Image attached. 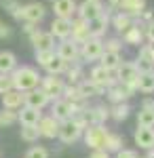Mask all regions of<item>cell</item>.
<instances>
[{"instance_id": "cell-29", "label": "cell", "mask_w": 154, "mask_h": 158, "mask_svg": "<svg viewBox=\"0 0 154 158\" xmlns=\"http://www.w3.org/2000/svg\"><path fill=\"white\" fill-rule=\"evenodd\" d=\"M133 23H135V21H133V17H131V15H127L125 11L116 13V15L112 17V25H114V30H116V32H120V34H122V32H127Z\"/></svg>"}, {"instance_id": "cell-5", "label": "cell", "mask_w": 154, "mask_h": 158, "mask_svg": "<svg viewBox=\"0 0 154 158\" xmlns=\"http://www.w3.org/2000/svg\"><path fill=\"white\" fill-rule=\"evenodd\" d=\"M135 95V89L129 85H125V82H112V85L106 89V97L108 101H112V103H120V101H127Z\"/></svg>"}, {"instance_id": "cell-9", "label": "cell", "mask_w": 154, "mask_h": 158, "mask_svg": "<svg viewBox=\"0 0 154 158\" xmlns=\"http://www.w3.org/2000/svg\"><path fill=\"white\" fill-rule=\"evenodd\" d=\"M57 57H61L63 61H78L80 59V44L78 42H74V40H61V44L57 47Z\"/></svg>"}, {"instance_id": "cell-24", "label": "cell", "mask_w": 154, "mask_h": 158, "mask_svg": "<svg viewBox=\"0 0 154 158\" xmlns=\"http://www.w3.org/2000/svg\"><path fill=\"white\" fill-rule=\"evenodd\" d=\"M118 9L125 11L127 15H131V17H137V19H139L142 11L146 9V0H120Z\"/></svg>"}, {"instance_id": "cell-41", "label": "cell", "mask_w": 154, "mask_h": 158, "mask_svg": "<svg viewBox=\"0 0 154 158\" xmlns=\"http://www.w3.org/2000/svg\"><path fill=\"white\" fill-rule=\"evenodd\" d=\"M25 158H49V152L42 146H34V148H30V150H28Z\"/></svg>"}, {"instance_id": "cell-43", "label": "cell", "mask_w": 154, "mask_h": 158, "mask_svg": "<svg viewBox=\"0 0 154 158\" xmlns=\"http://www.w3.org/2000/svg\"><path fill=\"white\" fill-rule=\"evenodd\" d=\"M116 158H139L135 150H127V148H120L116 152Z\"/></svg>"}, {"instance_id": "cell-21", "label": "cell", "mask_w": 154, "mask_h": 158, "mask_svg": "<svg viewBox=\"0 0 154 158\" xmlns=\"http://www.w3.org/2000/svg\"><path fill=\"white\" fill-rule=\"evenodd\" d=\"M21 112H17V122L19 124H38V120L42 118V112L30 106H21Z\"/></svg>"}, {"instance_id": "cell-26", "label": "cell", "mask_w": 154, "mask_h": 158, "mask_svg": "<svg viewBox=\"0 0 154 158\" xmlns=\"http://www.w3.org/2000/svg\"><path fill=\"white\" fill-rule=\"evenodd\" d=\"M78 91H80V97L83 99H91V97H99L106 93V89H101L99 85H95L93 80H83L78 85Z\"/></svg>"}, {"instance_id": "cell-6", "label": "cell", "mask_w": 154, "mask_h": 158, "mask_svg": "<svg viewBox=\"0 0 154 158\" xmlns=\"http://www.w3.org/2000/svg\"><path fill=\"white\" fill-rule=\"evenodd\" d=\"M83 133H84V129L78 127V124L70 118V120L59 122V135H57V137H59L66 146H70V143H74V141H78V139L83 137Z\"/></svg>"}, {"instance_id": "cell-40", "label": "cell", "mask_w": 154, "mask_h": 158, "mask_svg": "<svg viewBox=\"0 0 154 158\" xmlns=\"http://www.w3.org/2000/svg\"><path fill=\"white\" fill-rule=\"evenodd\" d=\"M11 89H15L13 86V76L11 74H0V95H4Z\"/></svg>"}, {"instance_id": "cell-44", "label": "cell", "mask_w": 154, "mask_h": 158, "mask_svg": "<svg viewBox=\"0 0 154 158\" xmlns=\"http://www.w3.org/2000/svg\"><path fill=\"white\" fill-rule=\"evenodd\" d=\"M143 38H148V42H154V21H148L143 27Z\"/></svg>"}, {"instance_id": "cell-28", "label": "cell", "mask_w": 154, "mask_h": 158, "mask_svg": "<svg viewBox=\"0 0 154 158\" xmlns=\"http://www.w3.org/2000/svg\"><path fill=\"white\" fill-rule=\"evenodd\" d=\"M135 91H139V93H143V95L154 93V72H139Z\"/></svg>"}, {"instance_id": "cell-12", "label": "cell", "mask_w": 154, "mask_h": 158, "mask_svg": "<svg viewBox=\"0 0 154 158\" xmlns=\"http://www.w3.org/2000/svg\"><path fill=\"white\" fill-rule=\"evenodd\" d=\"M70 36L74 42H78V44H83L87 42L89 38H91V30H89V21H84V19H72V32Z\"/></svg>"}, {"instance_id": "cell-17", "label": "cell", "mask_w": 154, "mask_h": 158, "mask_svg": "<svg viewBox=\"0 0 154 158\" xmlns=\"http://www.w3.org/2000/svg\"><path fill=\"white\" fill-rule=\"evenodd\" d=\"M133 139H135V146H139L142 150H150L154 146V129L152 127H137Z\"/></svg>"}, {"instance_id": "cell-33", "label": "cell", "mask_w": 154, "mask_h": 158, "mask_svg": "<svg viewBox=\"0 0 154 158\" xmlns=\"http://www.w3.org/2000/svg\"><path fill=\"white\" fill-rule=\"evenodd\" d=\"M19 135H21V139H24V141L34 143V141H38V137H40V131H38V127H36V124H21Z\"/></svg>"}, {"instance_id": "cell-4", "label": "cell", "mask_w": 154, "mask_h": 158, "mask_svg": "<svg viewBox=\"0 0 154 158\" xmlns=\"http://www.w3.org/2000/svg\"><path fill=\"white\" fill-rule=\"evenodd\" d=\"M63 86H66V82L61 80L59 76H55V74H49L47 78H40V91H42L51 101L61 97Z\"/></svg>"}, {"instance_id": "cell-22", "label": "cell", "mask_w": 154, "mask_h": 158, "mask_svg": "<svg viewBox=\"0 0 154 158\" xmlns=\"http://www.w3.org/2000/svg\"><path fill=\"white\" fill-rule=\"evenodd\" d=\"M108 118H110V108H106V106L87 108V120H89V124H104Z\"/></svg>"}, {"instance_id": "cell-18", "label": "cell", "mask_w": 154, "mask_h": 158, "mask_svg": "<svg viewBox=\"0 0 154 158\" xmlns=\"http://www.w3.org/2000/svg\"><path fill=\"white\" fill-rule=\"evenodd\" d=\"M70 32H72V19H63V17H55L53 19V23H51L53 38L66 40V38H70Z\"/></svg>"}, {"instance_id": "cell-16", "label": "cell", "mask_w": 154, "mask_h": 158, "mask_svg": "<svg viewBox=\"0 0 154 158\" xmlns=\"http://www.w3.org/2000/svg\"><path fill=\"white\" fill-rule=\"evenodd\" d=\"M30 42L34 44L36 51H45V49H53L55 44V38L51 32H42V30H36L34 34H30Z\"/></svg>"}, {"instance_id": "cell-39", "label": "cell", "mask_w": 154, "mask_h": 158, "mask_svg": "<svg viewBox=\"0 0 154 158\" xmlns=\"http://www.w3.org/2000/svg\"><path fill=\"white\" fill-rule=\"evenodd\" d=\"M55 57V49H45V51H36V61L40 65H47L49 61Z\"/></svg>"}, {"instance_id": "cell-34", "label": "cell", "mask_w": 154, "mask_h": 158, "mask_svg": "<svg viewBox=\"0 0 154 158\" xmlns=\"http://www.w3.org/2000/svg\"><path fill=\"white\" fill-rule=\"evenodd\" d=\"M125 146V139L120 137V135H114V133H108V137H106V143H104V150H106L108 154L110 152H118L120 148Z\"/></svg>"}, {"instance_id": "cell-32", "label": "cell", "mask_w": 154, "mask_h": 158, "mask_svg": "<svg viewBox=\"0 0 154 158\" xmlns=\"http://www.w3.org/2000/svg\"><path fill=\"white\" fill-rule=\"evenodd\" d=\"M49 74H55V76H61V74L68 70V61H63L61 57H57V53H55V57L49 61L47 65H42Z\"/></svg>"}, {"instance_id": "cell-35", "label": "cell", "mask_w": 154, "mask_h": 158, "mask_svg": "<svg viewBox=\"0 0 154 158\" xmlns=\"http://www.w3.org/2000/svg\"><path fill=\"white\" fill-rule=\"evenodd\" d=\"M137 127H154V108H142L137 112Z\"/></svg>"}, {"instance_id": "cell-51", "label": "cell", "mask_w": 154, "mask_h": 158, "mask_svg": "<svg viewBox=\"0 0 154 158\" xmlns=\"http://www.w3.org/2000/svg\"><path fill=\"white\" fill-rule=\"evenodd\" d=\"M150 47H152V61H154V42H150Z\"/></svg>"}, {"instance_id": "cell-14", "label": "cell", "mask_w": 154, "mask_h": 158, "mask_svg": "<svg viewBox=\"0 0 154 158\" xmlns=\"http://www.w3.org/2000/svg\"><path fill=\"white\" fill-rule=\"evenodd\" d=\"M108 23H110V13L104 9L101 15H97L95 19L89 21V30H91V38H101L108 30Z\"/></svg>"}, {"instance_id": "cell-31", "label": "cell", "mask_w": 154, "mask_h": 158, "mask_svg": "<svg viewBox=\"0 0 154 158\" xmlns=\"http://www.w3.org/2000/svg\"><path fill=\"white\" fill-rule=\"evenodd\" d=\"M129 103L127 101H120V103H112V108H110V118H114L116 122H122L129 118Z\"/></svg>"}, {"instance_id": "cell-52", "label": "cell", "mask_w": 154, "mask_h": 158, "mask_svg": "<svg viewBox=\"0 0 154 158\" xmlns=\"http://www.w3.org/2000/svg\"><path fill=\"white\" fill-rule=\"evenodd\" d=\"M87 2H99V0H87Z\"/></svg>"}, {"instance_id": "cell-48", "label": "cell", "mask_w": 154, "mask_h": 158, "mask_svg": "<svg viewBox=\"0 0 154 158\" xmlns=\"http://www.w3.org/2000/svg\"><path fill=\"white\" fill-rule=\"evenodd\" d=\"M120 0H108V9H118Z\"/></svg>"}, {"instance_id": "cell-15", "label": "cell", "mask_w": 154, "mask_h": 158, "mask_svg": "<svg viewBox=\"0 0 154 158\" xmlns=\"http://www.w3.org/2000/svg\"><path fill=\"white\" fill-rule=\"evenodd\" d=\"M137 65L139 72H154V61H152V47L150 44H143L139 47V55H137V61H133Z\"/></svg>"}, {"instance_id": "cell-37", "label": "cell", "mask_w": 154, "mask_h": 158, "mask_svg": "<svg viewBox=\"0 0 154 158\" xmlns=\"http://www.w3.org/2000/svg\"><path fill=\"white\" fill-rule=\"evenodd\" d=\"M61 97L68 99V101H87V99L80 97L78 85H66V86H63V93H61Z\"/></svg>"}, {"instance_id": "cell-13", "label": "cell", "mask_w": 154, "mask_h": 158, "mask_svg": "<svg viewBox=\"0 0 154 158\" xmlns=\"http://www.w3.org/2000/svg\"><path fill=\"white\" fill-rule=\"evenodd\" d=\"M49 103H51V99L38 89H32V91H25L24 93V106H30V108H36V110H42L47 108Z\"/></svg>"}, {"instance_id": "cell-25", "label": "cell", "mask_w": 154, "mask_h": 158, "mask_svg": "<svg viewBox=\"0 0 154 158\" xmlns=\"http://www.w3.org/2000/svg\"><path fill=\"white\" fill-rule=\"evenodd\" d=\"M122 40H125V44H133V47H139L143 42V30L139 23H133L127 30V32H122Z\"/></svg>"}, {"instance_id": "cell-27", "label": "cell", "mask_w": 154, "mask_h": 158, "mask_svg": "<svg viewBox=\"0 0 154 158\" xmlns=\"http://www.w3.org/2000/svg\"><path fill=\"white\" fill-rule=\"evenodd\" d=\"M120 61H122V57H120L118 51H104L101 57H99V65H104L106 70L114 72V70L120 65Z\"/></svg>"}, {"instance_id": "cell-45", "label": "cell", "mask_w": 154, "mask_h": 158, "mask_svg": "<svg viewBox=\"0 0 154 158\" xmlns=\"http://www.w3.org/2000/svg\"><path fill=\"white\" fill-rule=\"evenodd\" d=\"M9 36H11V27L0 19V38H9Z\"/></svg>"}, {"instance_id": "cell-10", "label": "cell", "mask_w": 154, "mask_h": 158, "mask_svg": "<svg viewBox=\"0 0 154 158\" xmlns=\"http://www.w3.org/2000/svg\"><path fill=\"white\" fill-rule=\"evenodd\" d=\"M89 80H93L95 85H99L101 89H108L112 82H116V76H114V72L106 70L104 65H95L89 74Z\"/></svg>"}, {"instance_id": "cell-7", "label": "cell", "mask_w": 154, "mask_h": 158, "mask_svg": "<svg viewBox=\"0 0 154 158\" xmlns=\"http://www.w3.org/2000/svg\"><path fill=\"white\" fill-rule=\"evenodd\" d=\"M104 53V42L101 38H89L87 42L80 44V57L84 61H97Z\"/></svg>"}, {"instance_id": "cell-2", "label": "cell", "mask_w": 154, "mask_h": 158, "mask_svg": "<svg viewBox=\"0 0 154 158\" xmlns=\"http://www.w3.org/2000/svg\"><path fill=\"white\" fill-rule=\"evenodd\" d=\"M108 137V129L104 124H89L84 129V146L91 150H104Z\"/></svg>"}, {"instance_id": "cell-36", "label": "cell", "mask_w": 154, "mask_h": 158, "mask_svg": "<svg viewBox=\"0 0 154 158\" xmlns=\"http://www.w3.org/2000/svg\"><path fill=\"white\" fill-rule=\"evenodd\" d=\"M66 76H68L70 85H74V82H78V80L83 78V65H80V61H72V63H68V70H66Z\"/></svg>"}, {"instance_id": "cell-49", "label": "cell", "mask_w": 154, "mask_h": 158, "mask_svg": "<svg viewBox=\"0 0 154 158\" xmlns=\"http://www.w3.org/2000/svg\"><path fill=\"white\" fill-rule=\"evenodd\" d=\"M142 108H154V101H152V99H143Z\"/></svg>"}, {"instance_id": "cell-3", "label": "cell", "mask_w": 154, "mask_h": 158, "mask_svg": "<svg viewBox=\"0 0 154 158\" xmlns=\"http://www.w3.org/2000/svg\"><path fill=\"white\" fill-rule=\"evenodd\" d=\"M114 76H116L118 82H125V85L135 89L137 78H139V70H137V65L133 61H120V65L114 70Z\"/></svg>"}, {"instance_id": "cell-20", "label": "cell", "mask_w": 154, "mask_h": 158, "mask_svg": "<svg viewBox=\"0 0 154 158\" xmlns=\"http://www.w3.org/2000/svg\"><path fill=\"white\" fill-rule=\"evenodd\" d=\"M53 13H55V17L72 19L76 15V2L74 0H53Z\"/></svg>"}, {"instance_id": "cell-11", "label": "cell", "mask_w": 154, "mask_h": 158, "mask_svg": "<svg viewBox=\"0 0 154 158\" xmlns=\"http://www.w3.org/2000/svg\"><path fill=\"white\" fill-rule=\"evenodd\" d=\"M36 127L40 131V137H45V139H55L59 135V120H55L53 116H42Z\"/></svg>"}, {"instance_id": "cell-1", "label": "cell", "mask_w": 154, "mask_h": 158, "mask_svg": "<svg viewBox=\"0 0 154 158\" xmlns=\"http://www.w3.org/2000/svg\"><path fill=\"white\" fill-rule=\"evenodd\" d=\"M11 76H13V86H15L17 91H21V93L32 91V89H36V86L40 85L38 72H36L34 68H28V65L15 68V70L11 72Z\"/></svg>"}, {"instance_id": "cell-30", "label": "cell", "mask_w": 154, "mask_h": 158, "mask_svg": "<svg viewBox=\"0 0 154 158\" xmlns=\"http://www.w3.org/2000/svg\"><path fill=\"white\" fill-rule=\"evenodd\" d=\"M17 68V57L11 51H0V74H11Z\"/></svg>"}, {"instance_id": "cell-8", "label": "cell", "mask_w": 154, "mask_h": 158, "mask_svg": "<svg viewBox=\"0 0 154 158\" xmlns=\"http://www.w3.org/2000/svg\"><path fill=\"white\" fill-rule=\"evenodd\" d=\"M45 15H47V9L40 2H30V4L21 6V21H30V23L38 25L45 19Z\"/></svg>"}, {"instance_id": "cell-50", "label": "cell", "mask_w": 154, "mask_h": 158, "mask_svg": "<svg viewBox=\"0 0 154 158\" xmlns=\"http://www.w3.org/2000/svg\"><path fill=\"white\" fill-rule=\"evenodd\" d=\"M148 158H154V146L150 148V150H148Z\"/></svg>"}, {"instance_id": "cell-19", "label": "cell", "mask_w": 154, "mask_h": 158, "mask_svg": "<svg viewBox=\"0 0 154 158\" xmlns=\"http://www.w3.org/2000/svg\"><path fill=\"white\" fill-rule=\"evenodd\" d=\"M104 13V6L99 4V2H87L84 0L80 6H76V15L80 17V19H84V21H91V19H95L97 15H101Z\"/></svg>"}, {"instance_id": "cell-47", "label": "cell", "mask_w": 154, "mask_h": 158, "mask_svg": "<svg viewBox=\"0 0 154 158\" xmlns=\"http://www.w3.org/2000/svg\"><path fill=\"white\" fill-rule=\"evenodd\" d=\"M89 158H110V154H108L106 150H93V154Z\"/></svg>"}, {"instance_id": "cell-23", "label": "cell", "mask_w": 154, "mask_h": 158, "mask_svg": "<svg viewBox=\"0 0 154 158\" xmlns=\"http://www.w3.org/2000/svg\"><path fill=\"white\" fill-rule=\"evenodd\" d=\"M24 106V93L17 91V89H11L2 95V108H9V110H19Z\"/></svg>"}, {"instance_id": "cell-42", "label": "cell", "mask_w": 154, "mask_h": 158, "mask_svg": "<svg viewBox=\"0 0 154 158\" xmlns=\"http://www.w3.org/2000/svg\"><path fill=\"white\" fill-rule=\"evenodd\" d=\"M122 49V40H118V38H110V40H106L104 42V51H118Z\"/></svg>"}, {"instance_id": "cell-46", "label": "cell", "mask_w": 154, "mask_h": 158, "mask_svg": "<svg viewBox=\"0 0 154 158\" xmlns=\"http://www.w3.org/2000/svg\"><path fill=\"white\" fill-rule=\"evenodd\" d=\"M36 30H38V27H36V23H30V21H25V23H24V32L28 34V36H30V34H34Z\"/></svg>"}, {"instance_id": "cell-38", "label": "cell", "mask_w": 154, "mask_h": 158, "mask_svg": "<svg viewBox=\"0 0 154 158\" xmlns=\"http://www.w3.org/2000/svg\"><path fill=\"white\" fill-rule=\"evenodd\" d=\"M17 122V110L2 108L0 110V127H11Z\"/></svg>"}]
</instances>
